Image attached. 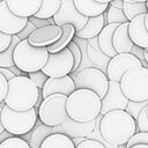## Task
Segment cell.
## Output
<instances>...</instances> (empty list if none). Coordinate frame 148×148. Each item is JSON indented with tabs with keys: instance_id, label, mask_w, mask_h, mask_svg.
<instances>
[{
	"instance_id": "4316f807",
	"label": "cell",
	"mask_w": 148,
	"mask_h": 148,
	"mask_svg": "<svg viewBox=\"0 0 148 148\" xmlns=\"http://www.w3.org/2000/svg\"><path fill=\"white\" fill-rule=\"evenodd\" d=\"M123 12L127 18V21H132L134 17L141 15V14H147L148 9L146 6V2H124L123 6Z\"/></svg>"
},
{
	"instance_id": "ab89813d",
	"label": "cell",
	"mask_w": 148,
	"mask_h": 148,
	"mask_svg": "<svg viewBox=\"0 0 148 148\" xmlns=\"http://www.w3.org/2000/svg\"><path fill=\"white\" fill-rule=\"evenodd\" d=\"M75 148H105L99 141L96 140H90V139H86L82 143H80L77 147Z\"/></svg>"
},
{
	"instance_id": "bcb514c9",
	"label": "cell",
	"mask_w": 148,
	"mask_h": 148,
	"mask_svg": "<svg viewBox=\"0 0 148 148\" xmlns=\"http://www.w3.org/2000/svg\"><path fill=\"white\" fill-rule=\"evenodd\" d=\"M3 106H5V103H3V102H2V103H0V134L5 131V130H3V127H2V124H1V111H2V108H3Z\"/></svg>"
},
{
	"instance_id": "d6a6232c",
	"label": "cell",
	"mask_w": 148,
	"mask_h": 148,
	"mask_svg": "<svg viewBox=\"0 0 148 148\" xmlns=\"http://www.w3.org/2000/svg\"><path fill=\"white\" fill-rule=\"evenodd\" d=\"M68 49H69V51L72 52V56H73V59H74V66H73V72H72V73H74V72L79 68V66L81 65V61H82V53H81V50H80V47L77 46V44H76L75 42H72V43L68 45Z\"/></svg>"
},
{
	"instance_id": "74e56055",
	"label": "cell",
	"mask_w": 148,
	"mask_h": 148,
	"mask_svg": "<svg viewBox=\"0 0 148 148\" xmlns=\"http://www.w3.org/2000/svg\"><path fill=\"white\" fill-rule=\"evenodd\" d=\"M36 28H42V27H45V25H50V24H54L53 22V18H49V20H43V18H36L34 16L29 17L28 18Z\"/></svg>"
},
{
	"instance_id": "f6af8a7d",
	"label": "cell",
	"mask_w": 148,
	"mask_h": 148,
	"mask_svg": "<svg viewBox=\"0 0 148 148\" xmlns=\"http://www.w3.org/2000/svg\"><path fill=\"white\" fill-rule=\"evenodd\" d=\"M84 140H86V138H74V139H72V141H73V143H74L75 147H77V146H79L80 143H82Z\"/></svg>"
},
{
	"instance_id": "ba28073f",
	"label": "cell",
	"mask_w": 148,
	"mask_h": 148,
	"mask_svg": "<svg viewBox=\"0 0 148 148\" xmlns=\"http://www.w3.org/2000/svg\"><path fill=\"white\" fill-rule=\"evenodd\" d=\"M74 80L75 89H88L97 94L102 99L109 88V79L106 74L96 67H87L76 73Z\"/></svg>"
},
{
	"instance_id": "8fae6325",
	"label": "cell",
	"mask_w": 148,
	"mask_h": 148,
	"mask_svg": "<svg viewBox=\"0 0 148 148\" xmlns=\"http://www.w3.org/2000/svg\"><path fill=\"white\" fill-rule=\"evenodd\" d=\"M52 18H53L54 24L59 27H62L64 24L74 25L75 32L81 30L88 21V17L81 15L76 10L73 0H61L59 10L56 13V15Z\"/></svg>"
},
{
	"instance_id": "d4e9b609",
	"label": "cell",
	"mask_w": 148,
	"mask_h": 148,
	"mask_svg": "<svg viewBox=\"0 0 148 148\" xmlns=\"http://www.w3.org/2000/svg\"><path fill=\"white\" fill-rule=\"evenodd\" d=\"M39 148H75L71 138L65 134H51L47 136Z\"/></svg>"
},
{
	"instance_id": "f35d334b",
	"label": "cell",
	"mask_w": 148,
	"mask_h": 148,
	"mask_svg": "<svg viewBox=\"0 0 148 148\" xmlns=\"http://www.w3.org/2000/svg\"><path fill=\"white\" fill-rule=\"evenodd\" d=\"M7 90H8V81L0 73V103H2L5 101V97L7 95Z\"/></svg>"
},
{
	"instance_id": "5bb4252c",
	"label": "cell",
	"mask_w": 148,
	"mask_h": 148,
	"mask_svg": "<svg viewBox=\"0 0 148 148\" xmlns=\"http://www.w3.org/2000/svg\"><path fill=\"white\" fill-rule=\"evenodd\" d=\"M61 34V27L50 24L42 28H36V30L28 37V42L35 47H47L54 44L60 38Z\"/></svg>"
},
{
	"instance_id": "4dcf8cb0",
	"label": "cell",
	"mask_w": 148,
	"mask_h": 148,
	"mask_svg": "<svg viewBox=\"0 0 148 148\" xmlns=\"http://www.w3.org/2000/svg\"><path fill=\"white\" fill-rule=\"evenodd\" d=\"M147 104H148V101H145V102H132V101H128V104H127L125 111L127 113H130L135 119V121H136L138 116L147 106Z\"/></svg>"
},
{
	"instance_id": "d590c367",
	"label": "cell",
	"mask_w": 148,
	"mask_h": 148,
	"mask_svg": "<svg viewBox=\"0 0 148 148\" xmlns=\"http://www.w3.org/2000/svg\"><path fill=\"white\" fill-rule=\"evenodd\" d=\"M36 30V27L28 20V23L25 24V27L23 28V30L20 32V34H17L16 36L18 37V39L20 40H23V39H28V37L34 32Z\"/></svg>"
},
{
	"instance_id": "e0dca14e",
	"label": "cell",
	"mask_w": 148,
	"mask_h": 148,
	"mask_svg": "<svg viewBox=\"0 0 148 148\" xmlns=\"http://www.w3.org/2000/svg\"><path fill=\"white\" fill-rule=\"evenodd\" d=\"M9 10L23 18H29L35 16V14L39 10L42 0H5Z\"/></svg>"
},
{
	"instance_id": "277c9868",
	"label": "cell",
	"mask_w": 148,
	"mask_h": 148,
	"mask_svg": "<svg viewBox=\"0 0 148 148\" xmlns=\"http://www.w3.org/2000/svg\"><path fill=\"white\" fill-rule=\"evenodd\" d=\"M47 58L49 52L46 47H35L29 44L28 39L20 40L13 53L14 65L23 74L42 71Z\"/></svg>"
},
{
	"instance_id": "4fadbf2b",
	"label": "cell",
	"mask_w": 148,
	"mask_h": 148,
	"mask_svg": "<svg viewBox=\"0 0 148 148\" xmlns=\"http://www.w3.org/2000/svg\"><path fill=\"white\" fill-rule=\"evenodd\" d=\"M27 23L28 18L14 15L7 7L5 0L0 2V32L9 36H15L23 30Z\"/></svg>"
},
{
	"instance_id": "cb8c5ba5",
	"label": "cell",
	"mask_w": 148,
	"mask_h": 148,
	"mask_svg": "<svg viewBox=\"0 0 148 148\" xmlns=\"http://www.w3.org/2000/svg\"><path fill=\"white\" fill-rule=\"evenodd\" d=\"M51 134H53V127L46 126L44 125L40 120L37 121V124L35 125L34 130L30 132V140L28 141L29 143L35 145L36 147H40V145L43 143V141L50 136Z\"/></svg>"
},
{
	"instance_id": "5b68a950",
	"label": "cell",
	"mask_w": 148,
	"mask_h": 148,
	"mask_svg": "<svg viewBox=\"0 0 148 148\" xmlns=\"http://www.w3.org/2000/svg\"><path fill=\"white\" fill-rule=\"evenodd\" d=\"M119 84L128 101H148V68L143 66L130 68L123 75Z\"/></svg>"
},
{
	"instance_id": "b9f144b4",
	"label": "cell",
	"mask_w": 148,
	"mask_h": 148,
	"mask_svg": "<svg viewBox=\"0 0 148 148\" xmlns=\"http://www.w3.org/2000/svg\"><path fill=\"white\" fill-rule=\"evenodd\" d=\"M0 73L6 77L7 81H9V80H12L13 77H15L14 73H13L9 68H2V67H0Z\"/></svg>"
},
{
	"instance_id": "8d00e7d4",
	"label": "cell",
	"mask_w": 148,
	"mask_h": 148,
	"mask_svg": "<svg viewBox=\"0 0 148 148\" xmlns=\"http://www.w3.org/2000/svg\"><path fill=\"white\" fill-rule=\"evenodd\" d=\"M131 54H133L134 57H136L139 60H140V62H141V65L143 66V67H146V68H148V65H147V62H146V60H145V50L143 49H141V47H139V46H133L132 47V50H131V52H130Z\"/></svg>"
},
{
	"instance_id": "60d3db41",
	"label": "cell",
	"mask_w": 148,
	"mask_h": 148,
	"mask_svg": "<svg viewBox=\"0 0 148 148\" xmlns=\"http://www.w3.org/2000/svg\"><path fill=\"white\" fill-rule=\"evenodd\" d=\"M12 43V36L0 32V53L6 51Z\"/></svg>"
},
{
	"instance_id": "7bdbcfd3",
	"label": "cell",
	"mask_w": 148,
	"mask_h": 148,
	"mask_svg": "<svg viewBox=\"0 0 148 148\" xmlns=\"http://www.w3.org/2000/svg\"><path fill=\"white\" fill-rule=\"evenodd\" d=\"M110 6L112 7H116V8H119V9H123V6H124V2L121 0H112L110 3Z\"/></svg>"
},
{
	"instance_id": "ac0fdd59",
	"label": "cell",
	"mask_w": 148,
	"mask_h": 148,
	"mask_svg": "<svg viewBox=\"0 0 148 148\" xmlns=\"http://www.w3.org/2000/svg\"><path fill=\"white\" fill-rule=\"evenodd\" d=\"M96 119L89 123H77L72 120L71 118H67L62 124V130L65 135H67L71 139L74 138H87L95 128Z\"/></svg>"
},
{
	"instance_id": "836d02e7",
	"label": "cell",
	"mask_w": 148,
	"mask_h": 148,
	"mask_svg": "<svg viewBox=\"0 0 148 148\" xmlns=\"http://www.w3.org/2000/svg\"><path fill=\"white\" fill-rule=\"evenodd\" d=\"M28 75V77L36 84V87L39 89V90H42L43 89V87H44V84H45V82H46V80L49 79L42 71H38V72H34V73H30V74H27Z\"/></svg>"
},
{
	"instance_id": "9f6ffc18",
	"label": "cell",
	"mask_w": 148,
	"mask_h": 148,
	"mask_svg": "<svg viewBox=\"0 0 148 148\" xmlns=\"http://www.w3.org/2000/svg\"><path fill=\"white\" fill-rule=\"evenodd\" d=\"M1 1H3V0H0V2H1Z\"/></svg>"
},
{
	"instance_id": "ee69618b",
	"label": "cell",
	"mask_w": 148,
	"mask_h": 148,
	"mask_svg": "<svg viewBox=\"0 0 148 148\" xmlns=\"http://www.w3.org/2000/svg\"><path fill=\"white\" fill-rule=\"evenodd\" d=\"M12 136H14V135H12L10 133H8L7 131H3V132L0 134V143H2L5 140H7V139H9V138H12Z\"/></svg>"
},
{
	"instance_id": "d6986e66",
	"label": "cell",
	"mask_w": 148,
	"mask_h": 148,
	"mask_svg": "<svg viewBox=\"0 0 148 148\" xmlns=\"http://www.w3.org/2000/svg\"><path fill=\"white\" fill-rule=\"evenodd\" d=\"M128 23L130 22L119 24L118 28L116 29L114 34H113L112 44H113V49H114L117 54L130 53L132 47L134 46V44L131 40L130 35H128Z\"/></svg>"
},
{
	"instance_id": "7c38bea8",
	"label": "cell",
	"mask_w": 148,
	"mask_h": 148,
	"mask_svg": "<svg viewBox=\"0 0 148 148\" xmlns=\"http://www.w3.org/2000/svg\"><path fill=\"white\" fill-rule=\"evenodd\" d=\"M102 106H101V114L104 116L108 112L116 111V110H125L128 99L125 97L120 89V84L117 82L109 81V88L105 94V96L101 99Z\"/></svg>"
},
{
	"instance_id": "f1b7e54d",
	"label": "cell",
	"mask_w": 148,
	"mask_h": 148,
	"mask_svg": "<svg viewBox=\"0 0 148 148\" xmlns=\"http://www.w3.org/2000/svg\"><path fill=\"white\" fill-rule=\"evenodd\" d=\"M105 22H106V24H113V23L123 24L128 21L126 18L123 9H119V8H116V7H112L109 5V7L105 12Z\"/></svg>"
},
{
	"instance_id": "f5cc1de1",
	"label": "cell",
	"mask_w": 148,
	"mask_h": 148,
	"mask_svg": "<svg viewBox=\"0 0 148 148\" xmlns=\"http://www.w3.org/2000/svg\"><path fill=\"white\" fill-rule=\"evenodd\" d=\"M145 111H146V117H147V119H148V104H147V106H146Z\"/></svg>"
},
{
	"instance_id": "2e32d148",
	"label": "cell",
	"mask_w": 148,
	"mask_h": 148,
	"mask_svg": "<svg viewBox=\"0 0 148 148\" xmlns=\"http://www.w3.org/2000/svg\"><path fill=\"white\" fill-rule=\"evenodd\" d=\"M146 14H141L134 17L128 23V35L131 40L135 46H139L143 50L148 49V31L145 27Z\"/></svg>"
},
{
	"instance_id": "e575fe53",
	"label": "cell",
	"mask_w": 148,
	"mask_h": 148,
	"mask_svg": "<svg viewBox=\"0 0 148 148\" xmlns=\"http://www.w3.org/2000/svg\"><path fill=\"white\" fill-rule=\"evenodd\" d=\"M145 109L140 112V114L136 118V132H147L148 133V119L146 117Z\"/></svg>"
},
{
	"instance_id": "484cf974",
	"label": "cell",
	"mask_w": 148,
	"mask_h": 148,
	"mask_svg": "<svg viewBox=\"0 0 148 148\" xmlns=\"http://www.w3.org/2000/svg\"><path fill=\"white\" fill-rule=\"evenodd\" d=\"M60 3H61V0H42L40 8L35 14L34 17L43 18V20L52 18L56 15V13L59 10Z\"/></svg>"
},
{
	"instance_id": "7402d4cb",
	"label": "cell",
	"mask_w": 148,
	"mask_h": 148,
	"mask_svg": "<svg viewBox=\"0 0 148 148\" xmlns=\"http://www.w3.org/2000/svg\"><path fill=\"white\" fill-rule=\"evenodd\" d=\"M76 10L86 17H95L106 12L109 5L98 3L94 0H73Z\"/></svg>"
},
{
	"instance_id": "7a4b0ae2",
	"label": "cell",
	"mask_w": 148,
	"mask_h": 148,
	"mask_svg": "<svg viewBox=\"0 0 148 148\" xmlns=\"http://www.w3.org/2000/svg\"><path fill=\"white\" fill-rule=\"evenodd\" d=\"M101 98L91 90L75 89L66 101L68 118L77 123H89L101 114Z\"/></svg>"
},
{
	"instance_id": "7dc6e473",
	"label": "cell",
	"mask_w": 148,
	"mask_h": 148,
	"mask_svg": "<svg viewBox=\"0 0 148 148\" xmlns=\"http://www.w3.org/2000/svg\"><path fill=\"white\" fill-rule=\"evenodd\" d=\"M94 1H96V2H98V3H106V5H109L112 0H94Z\"/></svg>"
},
{
	"instance_id": "f546056e",
	"label": "cell",
	"mask_w": 148,
	"mask_h": 148,
	"mask_svg": "<svg viewBox=\"0 0 148 148\" xmlns=\"http://www.w3.org/2000/svg\"><path fill=\"white\" fill-rule=\"evenodd\" d=\"M0 148H30V146L21 136H12L0 143Z\"/></svg>"
},
{
	"instance_id": "603a6c76",
	"label": "cell",
	"mask_w": 148,
	"mask_h": 148,
	"mask_svg": "<svg viewBox=\"0 0 148 148\" xmlns=\"http://www.w3.org/2000/svg\"><path fill=\"white\" fill-rule=\"evenodd\" d=\"M62 34L60 36V38L52 45L47 46V52L49 53H57L62 51L64 49L68 47V45L72 43L73 38L75 37V28L72 24H64L61 27Z\"/></svg>"
},
{
	"instance_id": "3957f363",
	"label": "cell",
	"mask_w": 148,
	"mask_h": 148,
	"mask_svg": "<svg viewBox=\"0 0 148 148\" xmlns=\"http://www.w3.org/2000/svg\"><path fill=\"white\" fill-rule=\"evenodd\" d=\"M40 90L28 75L15 76L8 81V90L3 103L12 110L23 112L35 108Z\"/></svg>"
},
{
	"instance_id": "6da1fadb",
	"label": "cell",
	"mask_w": 148,
	"mask_h": 148,
	"mask_svg": "<svg viewBox=\"0 0 148 148\" xmlns=\"http://www.w3.org/2000/svg\"><path fill=\"white\" fill-rule=\"evenodd\" d=\"M99 132L108 143L125 146L136 133V121L125 110L111 111L102 116Z\"/></svg>"
},
{
	"instance_id": "f907efd6",
	"label": "cell",
	"mask_w": 148,
	"mask_h": 148,
	"mask_svg": "<svg viewBox=\"0 0 148 148\" xmlns=\"http://www.w3.org/2000/svg\"><path fill=\"white\" fill-rule=\"evenodd\" d=\"M143 56H145V60H146V62H147V65H148V52H147L146 50H145V54H143Z\"/></svg>"
},
{
	"instance_id": "44dd1931",
	"label": "cell",
	"mask_w": 148,
	"mask_h": 148,
	"mask_svg": "<svg viewBox=\"0 0 148 148\" xmlns=\"http://www.w3.org/2000/svg\"><path fill=\"white\" fill-rule=\"evenodd\" d=\"M119 24L113 23V24H106L101 34L97 36V42H98V49L101 50V52L103 54H105L106 57H114L117 53L113 49V44H112V37L113 34L116 31V29L118 28Z\"/></svg>"
},
{
	"instance_id": "52a82bcc",
	"label": "cell",
	"mask_w": 148,
	"mask_h": 148,
	"mask_svg": "<svg viewBox=\"0 0 148 148\" xmlns=\"http://www.w3.org/2000/svg\"><path fill=\"white\" fill-rule=\"evenodd\" d=\"M66 101L67 96L60 94L50 95L44 98L37 111L38 120L50 127L61 125L68 118L66 112Z\"/></svg>"
},
{
	"instance_id": "ffe728a7",
	"label": "cell",
	"mask_w": 148,
	"mask_h": 148,
	"mask_svg": "<svg viewBox=\"0 0 148 148\" xmlns=\"http://www.w3.org/2000/svg\"><path fill=\"white\" fill-rule=\"evenodd\" d=\"M106 25L105 22V13H103L102 15L95 16V17H89L86 25L75 32V37H79L81 39H92L96 38L102 29Z\"/></svg>"
},
{
	"instance_id": "816d5d0a",
	"label": "cell",
	"mask_w": 148,
	"mask_h": 148,
	"mask_svg": "<svg viewBox=\"0 0 148 148\" xmlns=\"http://www.w3.org/2000/svg\"><path fill=\"white\" fill-rule=\"evenodd\" d=\"M132 1H134V2H147L148 0H132Z\"/></svg>"
},
{
	"instance_id": "db71d44e",
	"label": "cell",
	"mask_w": 148,
	"mask_h": 148,
	"mask_svg": "<svg viewBox=\"0 0 148 148\" xmlns=\"http://www.w3.org/2000/svg\"><path fill=\"white\" fill-rule=\"evenodd\" d=\"M146 6H147V9H148V1L146 2Z\"/></svg>"
},
{
	"instance_id": "681fc988",
	"label": "cell",
	"mask_w": 148,
	"mask_h": 148,
	"mask_svg": "<svg viewBox=\"0 0 148 148\" xmlns=\"http://www.w3.org/2000/svg\"><path fill=\"white\" fill-rule=\"evenodd\" d=\"M131 148H148L147 145H136V146H133Z\"/></svg>"
},
{
	"instance_id": "1f68e13d",
	"label": "cell",
	"mask_w": 148,
	"mask_h": 148,
	"mask_svg": "<svg viewBox=\"0 0 148 148\" xmlns=\"http://www.w3.org/2000/svg\"><path fill=\"white\" fill-rule=\"evenodd\" d=\"M136 145H147L148 146V133L147 132H136L125 145V148H131Z\"/></svg>"
},
{
	"instance_id": "30bf717a",
	"label": "cell",
	"mask_w": 148,
	"mask_h": 148,
	"mask_svg": "<svg viewBox=\"0 0 148 148\" xmlns=\"http://www.w3.org/2000/svg\"><path fill=\"white\" fill-rule=\"evenodd\" d=\"M142 66L140 60L131 53H119L110 59L106 67V76L109 81L119 83L126 71L132 67Z\"/></svg>"
},
{
	"instance_id": "8992f818",
	"label": "cell",
	"mask_w": 148,
	"mask_h": 148,
	"mask_svg": "<svg viewBox=\"0 0 148 148\" xmlns=\"http://www.w3.org/2000/svg\"><path fill=\"white\" fill-rule=\"evenodd\" d=\"M37 123V110L35 108L18 112L12 110L6 104L1 111V124L5 131L14 136H22L31 132Z\"/></svg>"
},
{
	"instance_id": "83f0119b",
	"label": "cell",
	"mask_w": 148,
	"mask_h": 148,
	"mask_svg": "<svg viewBox=\"0 0 148 148\" xmlns=\"http://www.w3.org/2000/svg\"><path fill=\"white\" fill-rule=\"evenodd\" d=\"M20 43V39L18 37L15 35V36H12V43L9 45V47L1 52L0 53V67L2 68H10L14 65V60H13V53H14V50H15V46Z\"/></svg>"
},
{
	"instance_id": "c3c4849f",
	"label": "cell",
	"mask_w": 148,
	"mask_h": 148,
	"mask_svg": "<svg viewBox=\"0 0 148 148\" xmlns=\"http://www.w3.org/2000/svg\"><path fill=\"white\" fill-rule=\"evenodd\" d=\"M145 27H146V29L148 31V13L146 14V17H145Z\"/></svg>"
},
{
	"instance_id": "11a10c76",
	"label": "cell",
	"mask_w": 148,
	"mask_h": 148,
	"mask_svg": "<svg viewBox=\"0 0 148 148\" xmlns=\"http://www.w3.org/2000/svg\"><path fill=\"white\" fill-rule=\"evenodd\" d=\"M146 51H147V52H148V49H147V50H146Z\"/></svg>"
},
{
	"instance_id": "9c48e42d",
	"label": "cell",
	"mask_w": 148,
	"mask_h": 148,
	"mask_svg": "<svg viewBox=\"0 0 148 148\" xmlns=\"http://www.w3.org/2000/svg\"><path fill=\"white\" fill-rule=\"evenodd\" d=\"M74 59L68 47L57 53H49L47 61L42 72L47 77H62L73 72Z\"/></svg>"
},
{
	"instance_id": "9a60e30c",
	"label": "cell",
	"mask_w": 148,
	"mask_h": 148,
	"mask_svg": "<svg viewBox=\"0 0 148 148\" xmlns=\"http://www.w3.org/2000/svg\"><path fill=\"white\" fill-rule=\"evenodd\" d=\"M74 90L75 84L71 75H66L62 77H49L42 89V96L43 99L54 94H60L68 97Z\"/></svg>"
}]
</instances>
